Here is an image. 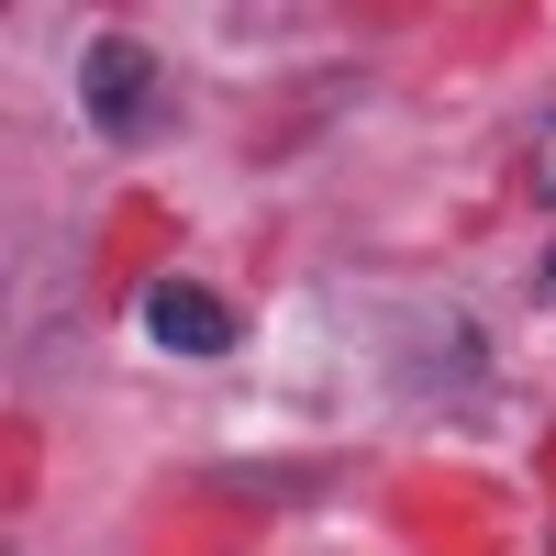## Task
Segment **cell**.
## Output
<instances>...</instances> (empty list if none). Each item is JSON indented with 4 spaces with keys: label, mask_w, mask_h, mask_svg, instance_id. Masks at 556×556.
<instances>
[{
    "label": "cell",
    "mask_w": 556,
    "mask_h": 556,
    "mask_svg": "<svg viewBox=\"0 0 556 556\" xmlns=\"http://www.w3.org/2000/svg\"><path fill=\"white\" fill-rule=\"evenodd\" d=\"M78 101H89V123H101V134H134V123H146V101H156V56H146L134 34H89Z\"/></svg>",
    "instance_id": "1"
},
{
    "label": "cell",
    "mask_w": 556,
    "mask_h": 556,
    "mask_svg": "<svg viewBox=\"0 0 556 556\" xmlns=\"http://www.w3.org/2000/svg\"><path fill=\"white\" fill-rule=\"evenodd\" d=\"M545 267H556V256H545Z\"/></svg>",
    "instance_id": "3"
},
{
    "label": "cell",
    "mask_w": 556,
    "mask_h": 556,
    "mask_svg": "<svg viewBox=\"0 0 556 556\" xmlns=\"http://www.w3.org/2000/svg\"><path fill=\"white\" fill-rule=\"evenodd\" d=\"M146 334H156L167 356H223L245 323H235V301H212L201 278H156V290H146Z\"/></svg>",
    "instance_id": "2"
}]
</instances>
